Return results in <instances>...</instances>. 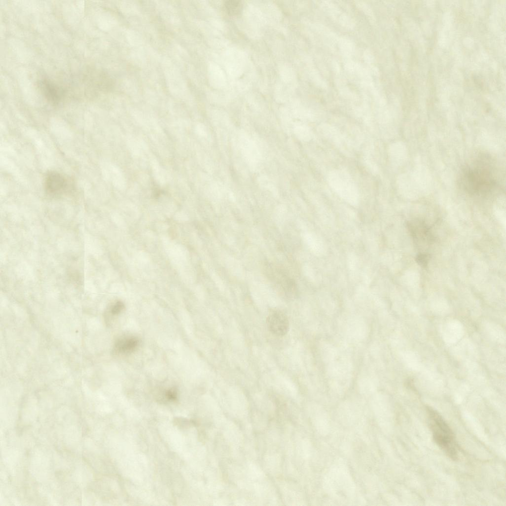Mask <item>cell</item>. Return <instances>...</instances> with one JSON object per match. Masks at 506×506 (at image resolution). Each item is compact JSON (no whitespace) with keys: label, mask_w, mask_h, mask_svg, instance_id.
<instances>
[{"label":"cell","mask_w":506,"mask_h":506,"mask_svg":"<svg viewBox=\"0 0 506 506\" xmlns=\"http://www.w3.org/2000/svg\"><path fill=\"white\" fill-rule=\"evenodd\" d=\"M489 160L482 156L462 169L458 183L464 191L472 196H485L495 189L497 181Z\"/></svg>","instance_id":"6da1fadb"},{"label":"cell","mask_w":506,"mask_h":506,"mask_svg":"<svg viewBox=\"0 0 506 506\" xmlns=\"http://www.w3.org/2000/svg\"><path fill=\"white\" fill-rule=\"evenodd\" d=\"M328 181L332 188L344 196H355L357 189L349 176L339 170H333L328 176Z\"/></svg>","instance_id":"5b68a950"},{"label":"cell","mask_w":506,"mask_h":506,"mask_svg":"<svg viewBox=\"0 0 506 506\" xmlns=\"http://www.w3.org/2000/svg\"><path fill=\"white\" fill-rule=\"evenodd\" d=\"M429 423L436 444L451 459H458L454 434L442 417L432 408L427 407Z\"/></svg>","instance_id":"7a4b0ae2"},{"label":"cell","mask_w":506,"mask_h":506,"mask_svg":"<svg viewBox=\"0 0 506 506\" xmlns=\"http://www.w3.org/2000/svg\"><path fill=\"white\" fill-rule=\"evenodd\" d=\"M67 179L60 173L50 172L45 177V188L50 195H59L65 192L67 187Z\"/></svg>","instance_id":"52a82bcc"},{"label":"cell","mask_w":506,"mask_h":506,"mask_svg":"<svg viewBox=\"0 0 506 506\" xmlns=\"http://www.w3.org/2000/svg\"><path fill=\"white\" fill-rule=\"evenodd\" d=\"M407 227L415 244L420 249H427L434 241L430 228L423 220L415 219L408 221Z\"/></svg>","instance_id":"277c9868"},{"label":"cell","mask_w":506,"mask_h":506,"mask_svg":"<svg viewBox=\"0 0 506 506\" xmlns=\"http://www.w3.org/2000/svg\"><path fill=\"white\" fill-rule=\"evenodd\" d=\"M138 344V340L134 337H128L118 339L115 345L117 352L124 353L132 352Z\"/></svg>","instance_id":"9c48e42d"},{"label":"cell","mask_w":506,"mask_h":506,"mask_svg":"<svg viewBox=\"0 0 506 506\" xmlns=\"http://www.w3.org/2000/svg\"><path fill=\"white\" fill-rule=\"evenodd\" d=\"M266 273L282 295L288 297H293L296 295L295 284L284 270L273 264H268L266 265Z\"/></svg>","instance_id":"3957f363"},{"label":"cell","mask_w":506,"mask_h":506,"mask_svg":"<svg viewBox=\"0 0 506 506\" xmlns=\"http://www.w3.org/2000/svg\"><path fill=\"white\" fill-rule=\"evenodd\" d=\"M226 12L229 15H239L242 11V5L240 1L236 0H226L224 3Z\"/></svg>","instance_id":"30bf717a"},{"label":"cell","mask_w":506,"mask_h":506,"mask_svg":"<svg viewBox=\"0 0 506 506\" xmlns=\"http://www.w3.org/2000/svg\"><path fill=\"white\" fill-rule=\"evenodd\" d=\"M266 324L269 331L278 337L285 336L289 329V321L287 316L278 310L270 311L266 318Z\"/></svg>","instance_id":"8992f818"},{"label":"cell","mask_w":506,"mask_h":506,"mask_svg":"<svg viewBox=\"0 0 506 506\" xmlns=\"http://www.w3.org/2000/svg\"><path fill=\"white\" fill-rule=\"evenodd\" d=\"M430 255L425 252H421L416 256V260L419 265L425 267L430 259Z\"/></svg>","instance_id":"8fae6325"},{"label":"cell","mask_w":506,"mask_h":506,"mask_svg":"<svg viewBox=\"0 0 506 506\" xmlns=\"http://www.w3.org/2000/svg\"><path fill=\"white\" fill-rule=\"evenodd\" d=\"M41 87L45 97L52 103L60 102L65 94L63 89L48 81L42 82Z\"/></svg>","instance_id":"ba28073f"},{"label":"cell","mask_w":506,"mask_h":506,"mask_svg":"<svg viewBox=\"0 0 506 506\" xmlns=\"http://www.w3.org/2000/svg\"><path fill=\"white\" fill-rule=\"evenodd\" d=\"M165 395L168 400H174L177 397V392L175 389L171 388L165 392Z\"/></svg>","instance_id":"4fadbf2b"},{"label":"cell","mask_w":506,"mask_h":506,"mask_svg":"<svg viewBox=\"0 0 506 506\" xmlns=\"http://www.w3.org/2000/svg\"><path fill=\"white\" fill-rule=\"evenodd\" d=\"M124 304L122 301H118L113 304L110 307V313L113 315L118 314L124 309Z\"/></svg>","instance_id":"7c38bea8"}]
</instances>
